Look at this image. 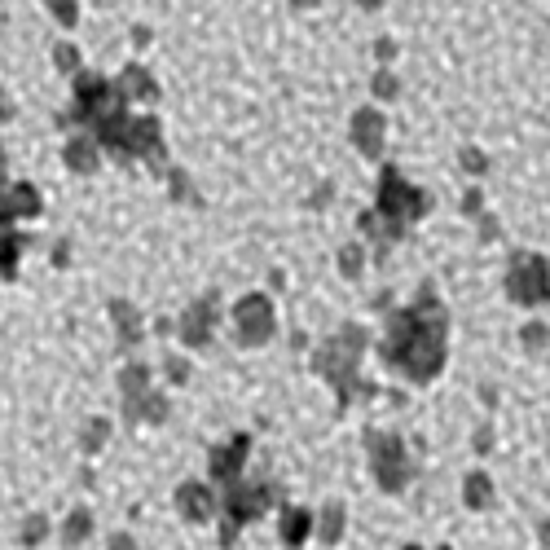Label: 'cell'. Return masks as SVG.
Segmentation results:
<instances>
[{"mask_svg":"<svg viewBox=\"0 0 550 550\" xmlns=\"http://www.w3.org/2000/svg\"><path fill=\"white\" fill-rule=\"evenodd\" d=\"M216 304H220V295L216 291H207L203 300H194L190 308H185V317L176 322V330H181V339L190 348H207L212 344V326H216Z\"/></svg>","mask_w":550,"mask_h":550,"instance_id":"8fae6325","label":"cell"},{"mask_svg":"<svg viewBox=\"0 0 550 550\" xmlns=\"http://www.w3.org/2000/svg\"><path fill=\"white\" fill-rule=\"evenodd\" d=\"M269 502H273V484H264V480L229 484L225 489V542H234L242 524L260 520V515L269 511Z\"/></svg>","mask_w":550,"mask_h":550,"instance_id":"52a82bcc","label":"cell"},{"mask_svg":"<svg viewBox=\"0 0 550 550\" xmlns=\"http://www.w3.org/2000/svg\"><path fill=\"white\" fill-rule=\"evenodd\" d=\"M124 418L128 423H163V418H168V401H163L159 392H146L141 401L124 405Z\"/></svg>","mask_w":550,"mask_h":550,"instance_id":"e0dca14e","label":"cell"},{"mask_svg":"<svg viewBox=\"0 0 550 550\" xmlns=\"http://www.w3.org/2000/svg\"><path fill=\"white\" fill-rule=\"evenodd\" d=\"M172 198H194L190 194V176H185L181 168H172Z\"/></svg>","mask_w":550,"mask_h":550,"instance_id":"4dcf8cb0","label":"cell"},{"mask_svg":"<svg viewBox=\"0 0 550 550\" xmlns=\"http://www.w3.org/2000/svg\"><path fill=\"white\" fill-rule=\"evenodd\" d=\"M115 88L128 97V102H132V97H137V102H159V84H154V75L146 71V66H137V62L124 66V75H119Z\"/></svg>","mask_w":550,"mask_h":550,"instance_id":"5bb4252c","label":"cell"},{"mask_svg":"<svg viewBox=\"0 0 550 550\" xmlns=\"http://www.w3.org/2000/svg\"><path fill=\"white\" fill-rule=\"evenodd\" d=\"M520 344L533 352V357H550V330H546L542 322H528V326L520 330Z\"/></svg>","mask_w":550,"mask_h":550,"instance_id":"7402d4cb","label":"cell"},{"mask_svg":"<svg viewBox=\"0 0 550 550\" xmlns=\"http://www.w3.org/2000/svg\"><path fill=\"white\" fill-rule=\"evenodd\" d=\"M339 273H344V278H361V247L339 251Z\"/></svg>","mask_w":550,"mask_h":550,"instance_id":"83f0119b","label":"cell"},{"mask_svg":"<svg viewBox=\"0 0 550 550\" xmlns=\"http://www.w3.org/2000/svg\"><path fill=\"white\" fill-rule=\"evenodd\" d=\"M88 533H93V511H71V520H66V528H62V542L80 546Z\"/></svg>","mask_w":550,"mask_h":550,"instance_id":"603a6c76","label":"cell"},{"mask_svg":"<svg viewBox=\"0 0 550 550\" xmlns=\"http://www.w3.org/2000/svg\"><path fill=\"white\" fill-rule=\"evenodd\" d=\"M119 388H124V405L128 401H141V396L150 392V366H141V361L124 366V374H119Z\"/></svg>","mask_w":550,"mask_h":550,"instance_id":"ffe728a7","label":"cell"},{"mask_svg":"<svg viewBox=\"0 0 550 550\" xmlns=\"http://www.w3.org/2000/svg\"><path fill=\"white\" fill-rule=\"evenodd\" d=\"M58 124H84L93 132V141L102 150H110L119 163L132 159L128 141H132V115H128V97L119 93L110 80L93 71H75V110L58 115Z\"/></svg>","mask_w":550,"mask_h":550,"instance_id":"7a4b0ae2","label":"cell"},{"mask_svg":"<svg viewBox=\"0 0 550 550\" xmlns=\"http://www.w3.org/2000/svg\"><path fill=\"white\" fill-rule=\"evenodd\" d=\"M339 533H344V506L330 502L326 511H322V528H317V537L330 546V542H339Z\"/></svg>","mask_w":550,"mask_h":550,"instance_id":"cb8c5ba5","label":"cell"},{"mask_svg":"<svg viewBox=\"0 0 550 550\" xmlns=\"http://www.w3.org/2000/svg\"><path fill=\"white\" fill-rule=\"evenodd\" d=\"M542 537H546V542H550V524H542Z\"/></svg>","mask_w":550,"mask_h":550,"instance_id":"74e56055","label":"cell"},{"mask_svg":"<svg viewBox=\"0 0 550 550\" xmlns=\"http://www.w3.org/2000/svg\"><path fill=\"white\" fill-rule=\"evenodd\" d=\"M234 335H238L242 348L269 344V339H273V304H269V295L251 291V295H242V300L234 304Z\"/></svg>","mask_w":550,"mask_h":550,"instance_id":"ba28073f","label":"cell"},{"mask_svg":"<svg viewBox=\"0 0 550 550\" xmlns=\"http://www.w3.org/2000/svg\"><path fill=\"white\" fill-rule=\"evenodd\" d=\"M291 5H295V9H317L322 0H291Z\"/></svg>","mask_w":550,"mask_h":550,"instance_id":"d590c367","label":"cell"},{"mask_svg":"<svg viewBox=\"0 0 550 550\" xmlns=\"http://www.w3.org/2000/svg\"><path fill=\"white\" fill-rule=\"evenodd\" d=\"M370 471L379 480V489L401 493L410 484V454H405V440L392 432H370Z\"/></svg>","mask_w":550,"mask_h":550,"instance_id":"8992f818","label":"cell"},{"mask_svg":"<svg viewBox=\"0 0 550 550\" xmlns=\"http://www.w3.org/2000/svg\"><path fill=\"white\" fill-rule=\"evenodd\" d=\"M22 247H27V238L14 234V229H5V234H0V278H18Z\"/></svg>","mask_w":550,"mask_h":550,"instance_id":"44dd1931","label":"cell"},{"mask_svg":"<svg viewBox=\"0 0 550 550\" xmlns=\"http://www.w3.org/2000/svg\"><path fill=\"white\" fill-rule=\"evenodd\" d=\"M405 550H418V546H405Z\"/></svg>","mask_w":550,"mask_h":550,"instance_id":"f35d334b","label":"cell"},{"mask_svg":"<svg viewBox=\"0 0 550 550\" xmlns=\"http://www.w3.org/2000/svg\"><path fill=\"white\" fill-rule=\"evenodd\" d=\"M506 295L524 308L546 304L550 300V264L537 256V251H515L511 269H506Z\"/></svg>","mask_w":550,"mask_h":550,"instance_id":"5b68a950","label":"cell"},{"mask_svg":"<svg viewBox=\"0 0 550 550\" xmlns=\"http://www.w3.org/2000/svg\"><path fill=\"white\" fill-rule=\"evenodd\" d=\"M278 533L286 546H304L313 537V515L304 506H282V520H278Z\"/></svg>","mask_w":550,"mask_h":550,"instance_id":"2e32d148","label":"cell"},{"mask_svg":"<svg viewBox=\"0 0 550 550\" xmlns=\"http://www.w3.org/2000/svg\"><path fill=\"white\" fill-rule=\"evenodd\" d=\"M462 502H467L471 511H484V506H493V480L484 476V471H471L467 484H462Z\"/></svg>","mask_w":550,"mask_h":550,"instance_id":"d6986e66","label":"cell"},{"mask_svg":"<svg viewBox=\"0 0 550 550\" xmlns=\"http://www.w3.org/2000/svg\"><path fill=\"white\" fill-rule=\"evenodd\" d=\"M44 5L53 9V18H58L62 27H75V22H80V0H44Z\"/></svg>","mask_w":550,"mask_h":550,"instance_id":"484cf974","label":"cell"},{"mask_svg":"<svg viewBox=\"0 0 550 550\" xmlns=\"http://www.w3.org/2000/svg\"><path fill=\"white\" fill-rule=\"evenodd\" d=\"M110 317H115L119 344H141V313L128 300H110Z\"/></svg>","mask_w":550,"mask_h":550,"instance_id":"ac0fdd59","label":"cell"},{"mask_svg":"<svg viewBox=\"0 0 550 550\" xmlns=\"http://www.w3.org/2000/svg\"><path fill=\"white\" fill-rule=\"evenodd\" d=\"M370 88H374V97H383V102H392V97L401 93V84H396V75H392V71H374Z\"/></svg>","mask_w":550,"mask_h":550,"instance_id":"4316f807","label":"cell"},{"mask_svg":"<svg viewBox=\"0 0 550 550\" xmlns=\"http://www.w3.org/2000/svg\"><path fill=\"white\" fill-rule=\"evenodd\" d=\"M44 212V198L36 185H9L5 181V154H0V225H14V220H31Z\"/></svg>","mask_w":550,"mask_h":550,"instance_id":"9c48e42d","label":"cell"},{"mask_svg":"<svg viewBox=\"0 0 550 550\" xmlns=\"http://www.w3.org/2000/svg\"><path fill=\"white\" fill-rule=\"evenodd\" d=\"M462 212H480V190H471L467 198H462Z\"/></svg>","mask_w":550,"mask_h":550,"instance_id":"836d02e7","label":"cell"},{"mask_svg":"<svg viewBox=\"0 0 550 550\" xmlns=\"http://www.w3.org/2000/svg\"><path fill=\"white\" fill-rule=\"evenodd\" d=\"M168 374H172V383H185V361H168Z\"/></svg>","mask_w":550,"mask_h":550,"instance_id":"e575fe53","label":"cell"},{"mask_svg":"<svg viewBox=\"0 0 550 550\" xmlns=\"http://www.w3.org/2000/svg\"><path fill=\"white\" fill-rule=\"evenodd\" d=\"M110 550H137V542H132V537H124V533H119V537H110Z\"/></svg>","mask_w":550,"mask_h":550,"instance_id":"d6a6232c","label":"cell"},{"mask_svg":"<svg viewBox=\"0 0 550 550\" xmlns=\"http://www.w3.org/2000/svg\"><path fill=\"white\" fill-rule=\"evenodd\" d=\"M44 533H49V520H44V515H31L27 528H22V546H36Z\"/></svg>","mask_w":550,"mask_h":550,"instance_id":"f546056e","label":"cell"},{"mask_svg":"<svg viewBox=\"0 0 550 550\" xmlns=\"http://www.w3.org/2000/svg\"><path fill=\"white\" fill-rule=\"evenodd\" d=\"M106 432H110V423H106V418H93V423H88V427H84L80 445L88 449V454H97V449H102V445H106Z\"/></svg>","mask_w":550,"mask_h":550,"instance_id":"d4e9b609","label":"cell"},{"mask_svg":"<svg viewBox=\"0 0 550 550\" xmlns=\"http://www.w3.org/2000/svg\"><path fill=\"white\" fill-rule=\"evenodd\" d=\"M462 168H467V172H484V168H489V163H484V154H476V150H462Z\"/></svg>","mask_w":550,"mask_h":550,"instance_id":"1f68e13d","label":"cell"},{"mask_svg":"<svg viewBox=\"0 0 550 550\" xmlns=\"http://www.w3.org/2000/svg\"><path fill=\"white\" fill-rule=\"evenodd\" d=\"M449 352V317L436 304L432 286H423V295L388 317V339H383V361L392 370H401L410 383H432L445 370Z\"/></svg>","mask_w":550,"mask_h":550,"instance_id":"6da1fadb","label":"cell"},{"mask_svg":"<svg viewBox=\"0 0 550 550\" xmlns=\"http://www.w3.org/2000/svg\"><path fill=\"white\" fill-rule=\"evenodd\" d=\"M247 454H251V436H229L225 445L212 449V458H207V471H212L216 484H238L242 480V467H247Z\"/></svg>","mask_w":550,"mask_h":550,"instance_id":"30bf717a","label":"cell"},{"mask_svg":"<svg viewBox=\"0 0 550 550\" xmlns=\"http://www.w3.org/2000/svg\"><path fill=\"white\" fill-rule=\"evenodd\" d=\"M62 159H66V168H71V172L93 176L97 163H102V154H97L93 137H71V141H66V150H62Z\"/></svg>","mask_w":550,"mask_h":550,"instance_id":"9a60e30c","label":"cell"},{"mask_svg":"<svg viewBox=\"0 0 550 550\" xmlns=\"http://www.w3.org/2000/svg\"><path fill=\"white\" fill-rule=\"evenodd\" d=\"M53 62H58V71H80V49H75V44H58Z\"/></svg>","mask_w":550,"mask_h":550,"instance_id":"f1b7e54d","label":"cell"},{"mask_svg":"<svg viewBox=\"0 0 550 550\" xmlns=\"http://www.w3.org/2000/svg\"><path fill=\"white\" fill-rule=\"evenodd\" d=\"M348 137L366 159H379L383 154V137H388V115H379L374 106H361L348 124Z\"/></svg>","mask_w":550,"mask_h":550,"instance_id":"7c38bea8","label":"cell"},{"mask_svg":"<svg viewBox=\"0 0 550 550\" xmlns=\"http://www.w3.org/2000/svg\"><path fill=\"white\" fill-rule=\"evenodd\" d=\"M176 511H181L190 524H207L216 515L212 489H207V484H198V480H185L181 489H176Z\"/></svg>","mask_w":550,"mask_h":550,"instance_id":"4fadbf2b","label":"cell"},{"mask_svg":"<svg viewBox=\"0 0 550 550\" xmlns=\"http://www.w3.org/2000/svg\"><path fill=\"white\" fill-rule=\"evenodd\" d=\"M366 330L361 326H339V335H330L322 348L313 352V370L322 374V379H330V388L339 392V410H344V405L352 401V396H370L374 388L366 379H361L357 374V366H361V352H366Z\"/></svg>","mask_w":550,"mask_h":550,"instance_id":"277c9868","label":"cell"},{"mask_svg":"<svg viewBox=\"0 0 550 550\" xmlns=\"http://www.w3.org/2000/svg\"><path fill=\"white\" fill-rule=\"evenodd\" d=\"M427 207H432V198H427L423 190H414V185L405 181V176L388 163V168L379 172V190H374V212H361V229H366L370 238H379V251H383L388 242L401 238L405 229L414 225V220H423Z\"/></svg>","mask_w":550,"mask_h":550,"instance_id":"3957f363","label":"cell"},{"mask_svg":"<svg viewBox=\"0 0 550 550\" xmlns=\"http://www.w3.org/2000/svg\"><path fill=\"white\" fill-rule=\"evenodd\" d=\"M357 5H361V9H379L383 0H357Z\"/></svg>","mask_w":550,"mask_h":550,"instance_id":"8d00e7d4","label":"cell"}]
</instances>
